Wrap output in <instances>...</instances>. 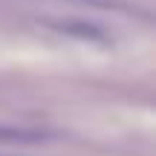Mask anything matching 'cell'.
<instances>
[{
	"label": "cell",
	"instance_id": "1",
	"mask_svg": "<svg viewBox=\"0 0 156 156\" xmlns=\"http://www.w3.org/2000/svg\"><path fill=\"white\" fill-rule=\"evenodd\" d=\"M49 26H55L58 32H67V35H81V38H104V32L101 29H93L90 23H84V20H75V17H67L64 23H58V20H46Z\"/></svg>",
	"mask_w": 156,
	"mask_h": 156
}]
</instances>
